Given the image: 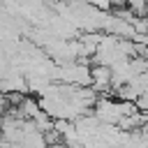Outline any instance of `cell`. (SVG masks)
<instances>
[{
	"label": "cell",
	"instance_id": "obj_1",
	"mask_svg": "<svg viewBox=\"0 0 148 148\" xmlns=\"http://www.w3.org/2000/svg\"><path fill=\"white\" fill-rule=\"evenodd\" d=\"M90 74H92V83H90V86H92L97 92H109V90H113V72H111V67L92 62Z\"/></svg>",
	"mask_w": 148,
	"mask_h": 148
},
{
	"label": "cell",
	"instance_id": "obj_2",
	"mask_svg": "<svg viewBox=\"0 0 148 148\" xmlns=\"http://www.w3.org/2000/svg\"><path fill=\"white\" fill-rule=\"evenodd\" d=\"M0 130H2V118H0Z\"/></svg>",
	"mask_w": 148,
	"mask_h": 148
}]
</instances>
